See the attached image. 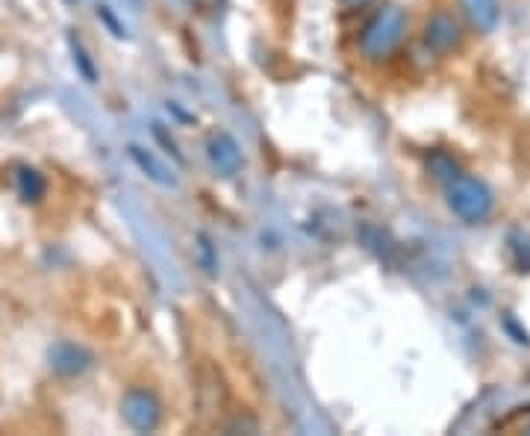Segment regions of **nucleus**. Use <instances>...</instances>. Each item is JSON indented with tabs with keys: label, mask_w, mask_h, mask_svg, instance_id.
Returning a JSON list of instances; mask_svg holds the SVG:
<instances>
[{
	"label": "nucleus",
	"mask_w": 530,
	"mask_h": 436,
	"mask_svg": "<svg viewBox=\"0 0 530 436\" xmlns=\"http://www.w3.org/2000/svg\"><path fill=\"white\" fill-rule=\"evenodd\" d=\"M427 168H430V174H433L436 180H442L445 186H448L457 174H463L460 165H457V160H454L451 154H445V151H436V154L427 160Z\"/></svg>",
	"instance_id": "obj_9"
},
{
	"label": "nucleus",
	"mask_w": 530,
	"mask_h": 436,
	"mask_svg": "<svg viewBox=\"0 0 530 436\" xmlns=\"http://www.w3.org/2000/svg\"><path fill=\"white\" fill-rule=\"evenodd\" d=\"M51 360L53 369L59 375H77V372H83L89 366V354L83 348H77V345H68V342H62V345L53 348Z\"/></svg>",
	"instance_id": "obj_7"
},
{
	"label": "nucleus",
	"mask_w": 530,
	"mask_h": 436,
	"mask_svg": "<svg viewBox=\"0 0 530 436\" xmlns=\"http://www.w3.org/2000/svg\"><path fill=\"white\" fill-rule=\"evenodd\" d=\"M460 42H463V33H460V24H457L454 15H448V12L430 15V21L424 24V45L433 54H451V51L460 48Z\"/></svg>",
	"instance_id": "obj_4"
},
{
	"label": "nucleus",
	"mask_w": 530,
	"mask_h": 436,
	"mask_svg": "<svg viewBox=\"0 0 530 436\" xmlns=\"http://www.w3.org/2000/svg\"><path fill=\"white\" fill-rule=\"evenodd\" d=\"M130 154H133V160L142 165L145 171H151V177H154L157 183H168V177H162V174H165V171H162V165L154 163L151 157H145V154H142L139 148H130Z\"/></svg>",
	"instance_id": "obj_11"
},
{
	"label": "nucleus",
	"mask_w": 530,
	"mask_h": 436,
	"mask_svg": "<svg viewBox=\"0 0 530 436\" xmlns=\"http://www.w3.org/2000/svg\"><path fill=\"white\" fill-rule=\"evenodd\" d=\"M210 160L218 168V174H224V177H233L242 168V151H239V145H236V139L230 133L212 136Z\"/></svg>",
	"instance_id": "obj_5"
},
{
	"label": "nucleus",
	"mask_w": 530,
	"mask_h": 436,
	"mask_svg": "<svg viewBox=\"0 0 530 436\" xmlns=\"http://www.w3.org/2000/svg\"><path fill=\"white\" fill-rule=\"evenodd\" d=\"M448 207L466 224H480L492 213L495 198H492V189L483 180H477L472 174H457L448 183Z\"/></svg>",
	"instance_id": "obj_2"
},
{
	"label": "nucleus",
	"mask_w": 530,
	"mask_h": 436,
	"mask_svg": "<svg viewBox=\"0 0 530 436\" xmlns=\"http://www.w3.org/2000/svg\"><path fill=\"white\" fill-rule=\"evenodd\" d=\"M507 245H510V257H513L516 269H519V272H530V236L528 233L513 230V233H510V239H507Z\"/></svg>",
	"instance_id": "obj_10"
},
{
	"label": "nucleus",
	"mask_w": 530,
	"mask_h": 436,
	"mask_svg": "<svg viewBox=\"0 0 530 436\" xmlns=\"http://www.w3.org/2000/svg\"><path fill=\"white\" fill-rule=\"evenodd\" d=\"M45 189H48V183H45V177H42L39 171H33V168H21V171H18V192H21V198H24L27 204L42 201Z\"/></svg>",
	"instance_id": "obj_8"
},
{
	"label": "nucleus",
	"mask_w": 530,
	"mask_h": 436,
	"mask_svg": "<svg viewBox=\"0 0 530 436\" xmlns=\"http://www.w3.org/2000/svg\"><path fill=\"white\" fill-rule=\"evenodd\" d=\"M460 9L477 33L495 30V24L501 18V3L498 0H460Z\"/></svg>",
	"instance_id": "obj_6"
},
{
	"label": "nucleus",
	"mask_w": 530,
	"mask_h": 436,
	"mask_svg": "<svg viewBox=\"0 0 530 436\" xmlns=\"http://www.w3.org/2000/svg\"><path fill=\"white\" fill-rule=\"evenodd\" d=\"M121 419L133 428V431H154L159 425V401L157 395L145 386H133L124 392L121 398Z\"/></svg>",
	"instance_id": "obj_3"
},
{
	"label": "nucleus",
	"mask_w": 530,
	"mask_h": 436,
	"mask_svg": "<svg viewBox=\"0 0 530 436\" xmlns=\"http://www.w3.org/2000/svg\"><path fill=\"white\" fill-rule=\"evenodd\" d=\"M407 33V15L398 6H383L366 21V27L360 30V54L369 59H383V56L395 54L398 45L404 42Z\"/></svg>",
	"instance_id": "obj_1"
}]
</instances>
